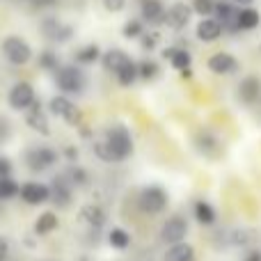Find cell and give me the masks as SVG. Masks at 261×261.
<instances>
[{
    "label": "cell",
    "instance_id": "cell-1",
    "mask_svg": "<svg viewBox=\"0 0 261 261\" xmlns=\"http://www.w3.org/2000/svg\"><path fill=\"white\" fill-rule=\"evenodd\" d=\"M103 144L108 147L110 156H113V163H122L133 153V138H130V130L124 126V124H113L108 126L103 138Z\"/></svg>",
    "mask_w": 261,
    "mask_h": 261
},
{
    "label": "cell",
    "instance_id": "cell-2",
    "mask_svg": "<svg viewBox=\"0 0 261 261\" xmlns=\"http://www.w3.org/2000/svg\"><path fill=\"white\" fill-rule=\"evenodd\" d=\"M138 206H140V211L147 213V216H158V213L165 211V206H167V193L161 186H147V188L140 190Z\"/></svg>",
    "mask_w": 261,
    "mask_h": 261
},
{
    "label": "cell",
    "instance_id": "cell-3",
    "mask_svg": "<svg viewBox=\"0 0 261 261\" xmlns=\"http://www.w3.org/2000/svg\"><path fill=\"white\" fill-rule=\"evenodd\" d=\"M55 85L64 92V94H81L85 90V76L78 67H60L55 71Z\"/></svg>",
    "mask_w": 261,
    "mask_h": 261
},
{
    "label": "cell",
    "instance_id": "cell-4",
    "mask_svg": "<svg viewBox=\"0 0 261 261\" xmlns=\"http://www.w3.org/2000/svg\"><path fill=\"white\" fill-rule=\"evenodd\" d=\"M3 53H5V58H7L12 64H16V67H23V64H28L32 60L30 44L16 35L5 37L3 39Z\"/></svg>",
    "mask_w": 261,
    "mask_h": 261
},
{
    "label": "cell",
    "instance_id": "cell-5",
    "mask_svg": "<svg viewBox=\"0 0 261 261\" xmlns=\"http://www.w3.org/2000/svg\"><path fill=\"white\" fill-rule=\"evenodd\" d=\"M48 110L53 115H58L60 119H64L69 126H81L83 124L81 108H78L73 101H69L67 96H53V99L48 101Z\"/></svg>",
    "mask_w": 261,
    "mask_h": 261
},
{
    "label": "cell",
    "instance_id": "cell-6",
    "mask_svg": "<svg viewBox=\"0 0 261 261\" xmlns=\"http://www.w3.org/2000/svg\"><path fill=\"white\" fill-rule=\"evenodd\" d=\"M58 156L60 153L50 147H32L25 151V165L30 172H44L58 163Z\"/></svg>",
    "mask_w": 261,
    "mask_h": 261
},
{
    "label": "cell",
    "instance_id": "cell-7",
    "mask_svg": "<svg viewBox=\"0 0 261 261\" xmlns=\"http://www.w3.org/2000/svg\"><path fill=\"white\" fill-rule=\"evenodd\" d=\"M7 101H9V108L12 110H28L37 101L35 99V87H32L30 83H25V81L16 83V85L9 90Z\"/></svg>",
    "mask_w": 261,
    "mask_h": 261
},
{
    "label": "cell",
    "instance_id": "cell-8",
    "mask_svg": "<svg viewBox=\"0 0 261 261\" xmlns=\"http://www.w3.org/2000/svg\"><path fill=\"white\" fill-rule=\"evenodd\" d=\"M18 195H21V199L25 204L37 206V204H44V202H48L50 199V186L39 184V181H28V184L21 186Z\"/></svg>",
    "mask_w": 261,
    "mask_h": 261
},
{
    "label": "cell",
    "instance_id": "cell-9",
    "mask_svg": "<svg viewBox=\"0 0 261 261\" xmlns=\"http://www.w3.org/2000/svg\"><path fill=\"white\" fill-rule=\"evenodd\" d=\"M188 236V220L184 216H172L170 220L163 225V231H161V239L165 241L167 245L172 243H179Z\"/></svg>",
    "mask_w": 261,
    "mask_h": 261
},
{
    "label": "cell",
    "instance_id": "cell-10",
    "mask_svg": "<svg viewBox=\"0 0 261 261\" xmlns=\"http://www.w3.org/2000/svg\"><path fill=\"white\" fill-rule=\"evenodd\" d=\"M41 32H44L46 39L58 41V44L69 41L73 37V28L67 25V23H62V21H58V18H53V16L41 21Z\"/></svg>",
    "mask_w": 261,
    "mask_h": 261
},
{
    "label": "cell",
    "instance_id": "cell-11",
    "mask_svg": "<svg viewBox=\"0 0 261 261\" xmlns=\"http://www.w3.org/2000/svg\"><path fill=\"white\" fill-rule=\"evenodd\" d=\"M190 16H193V7H190V5L174 3L165 12V25H170L172 30H184L190 23Z\"/></svg>",
    "mask_w": 261,
    "mask_h": 261
},
{
    "label": "cell",
    "instance_id": "cell-12",
    "mask_svg": "<svg viewBox=\"0 0 261 261\" xmlns=\"http://www.w3.org/2000/svg\"><path fill=\"white\" fill-rule=\"evenodd\" d=\"M213 14H216V18L220 21L222 32H239V23H236L239 9H236L231 3H227V0H220V3H216V7H213Z\"/></svg>",
    "mask_w": 261,
    "mask_h": 261
},
{
    "label": "cell",
    "instance_id": "cell-13",
    "mask_svg": "<svg viewBox=\"0 0 261 261\" xmlns=\"http://www.w3.org/2000/svg\"><path fill=\"white\" fill-rule=\"evenodd\" d=\"M71 190H73V184L67 179V174L55 176L53 186H50V199H53L55 206L58 208L69 206L71 204Z\"/></svg>",
    "mask_w": 261,
    "mask_h": 261
},
{
    "label": "cell",
    "instance_id": "cell-14",
    "mask_svg": "<svg viewBox=\"0 0 261 261\" xmlns=\"http://www.w3.org/2000/svg\"><path fill=\"white\" fill-rule=\"evenodd\" d=\"M206 67L211 69L213 73H218V76H227V73L239 71V60H236L231 53L220 50V53H213L211 58H208Z\"/></svg>",
    "mask_w": 261,
    "mask_h": 261
},
{
    "label": "cell",
    "instance_id": "cell-15",
    "mask_svg": "<svg viewBox=\"0 0 261 261\" xmlns=\"http://www.w3.org/2000/svg\"><path fill=\"white\" fill-rule=\"evenodd\" d=\"M165 5L161 0H140V14L149 25H163L165 23Z\"/></svg>",
    "mask_w": 261,
    "mask_h": 261
},
{
    "label": "cell",
    "instance_id": "cell-16",
    "mask_svg": "<svg viewBox=\"0 0 261 261\" xmlns=\"http://www.w3.org/2000/svg\"><path fill=\"white\" fill-rule=\"evenodd\" d=\"M23 113H25V124L32 130H37V133H41V135L50 133L48 119H46V113H44V108H41L39 101H35V103H32L28 110H23Z\"/></svg>",
    "mask_w": 261,
    "mask_h": 261
},
{
    "label": "cell",
    "instance_id": "cell-17",
    "mask_svg": "<svg viewBox=\"0 0 261 261\" xmlns=\"http://www.w3.org/2000/svg\"><path fill=\"white\" fill-rule=\"evenodd\" d=\"M239 99L245 106H254L261 101V78L257 76H248L241 81L239 85Z\"/></svg>",
    "mask_w": 261,
    "mask_h": 261
},
{
    "label": "cell",
    "instance_id": "cell-18",
    "mask_svg": "<svg viewBox=\"0 0 261 261\" xmlns=\"http://www.w3.org/2000/svg\"><path fill=\"white\" fill-rule=\"evenodd\" d=\"M78 218H81L83 225H87L90 229H101V227L106 225V211L99 206V204H85V206L81 208V213H78Z\"/></svg>",
    "mask_w": 261,
    "mask_h": 261
},
{
    "label": "cell",
    "instance_id": "cell-19",
    "mask_svg": "<svg viewBox=\"0 0 261 261\" xmlns=\"http://www.w3.org/2000/svg\"><path fill=\"white\" fill-rule=\"evenodd\" d=\"M195 32H197V39H202V41H216V39H220V35H222V25L218 18L204 16L202 21L197 23V30Z\"/></svg>",
    "mask_w": 261,
    "mask_h": 261
},
{
    "label": "cell",
    "instance_id": "cell-20",
    "mask_svg": "<svg viewBox=\"0 0 261 261\" xmlns=\"http://www.w3.org/2000/svg\"><path fill=\"white\" fill-rule=\"evenodd\" d=\"M163 261H195V250H193V245L179 241V243H172L167 248Z\"/></svg>",
    "mask_w": 261,
    "mask_h": 261
},
{
    "label": "cell",
    "instance_id": "cell-21",
    "mask_svg": "<svg viewBox=\"0 0 261 261\" xmlns=\"http://www.w3.org/2000/svg\"><path fill=\"white\" fill-rule=\"evenodd\" d=\"M101 60H103V67L108 69V71H113V73H117L124 64L130 62L128 55L124 53V50H119V48H110L108 53H103V58Z\"/></svg>",
    "mask_w": 261,
    "mask_h": 261
},
{
    "label": "cell",
    "instance_id": "cell-22",
    "mask_svg": "<svg viewBox=\"0 0 261 261\" xmlns=\"http://www.w3.org/2000/svg\"><path fill=\"white\" fill-rule=\"evenodd\" d=\"M163 55L170 60V64L176 69V71L190 69V62H193V58H190V53H188L186 48H167Z\"/></svg>",
    "mask_w": 261,
    "mask_h": 261
},
{
    "label": "cell",
    "instance_id": "cell-23",
    "mask_svg": "<svg viewBox=\"0 0 261 261\" xmlns=\"http://www.w3.org/2000/svg\"><path fill=\"white\" fill-rule=\"evenodd\" d=\"M236 23H239V30H254V28H259L261 16H259L257 9H252V7H243V9H239Z\"/></svg>",
    "mask_w": 261,
    "mask_h": 261
},
{
    "label": "cell",
    "instance_id": "cell-24",
    "mask_svg": "<svg viewBox=\"0 0 261 261\" xmlns=\"http://www.w3.org/2000/svg\"><path fill=\"white\" fill-rule=\"evenodd\" d=\"M53 229H58V216H55L53 211L41 213V216L37 218V222H35V234L37 236H46V234H50Z\"/></svg>",
    "mask_w": 261,
    "mask_h": 261
},
{
    "label": "cell",
    "instance_id": "cell-25",
    "mask_svg": "<svg viewBox=\"0 0 261 261\" xmlns=\"http://www.w3.org/2000/svg\"><path fill=\"white\" fill-rule=\"evenodd\" d=\"M108 243L113 245L115 250H126L130 245V236L126 229H122V227H113V229L108 231Z\"/></svg>",
    "mask_w": 261,
    "mask_h": 261
},
{
    "label": "cell",
    "instance_id": "cell-26",
    "mask_svg": "<svg viewBox=\"0 0 261 261\" xmlns=\"http://www.w3.org/2000/svg\"><path fill=\"white\" fill-rule=\"evenodd\" d=\"M195 218H197L202 225H213V222H216V208L208 202L199 199V202L195 204Z\"/></svg>",
    "mask_w": 261,
    "mask_h": 261
},
{
    "label": "cell",
    "instance_id": "cell-27",
    "mask_svg": "<svg viewBox=\"0 0 261 261\" xmlns=\"http://www.w3.org/2000/svg\"><path fill=\"white\" fill-rule=\"evenodd\" d=\"M99 58H101V50H99L96 44H87V46H83V48L76 50V62L78 64H94Z\"/></svg>",
    "mask_w": 261,
    "mask_h": 261
},
{
    "label": "cell",
    "instance_id": "cell-28",
    "mask_svg": "<svg viewBox=\"0 0 261 261\" xmlns=\"http://www.w3.org/2000/svg\"><path fill=\"white\" fill-rule=\"evenodd\" d=\"M117 81H119V85H124V87H128V85H133L135 81H138V64L130 60V62H126L122 69H119L117 73Z\"/></svg>",
    "mask_w": 261,
    "mask_h": 261
},
{
    "label": "cell",
    "instance_id": "cell-29",
    "mask_svg": "<svg viewBox=\"0 0 261 261\" xmlns=\"http://www.w3.org/2000/svg\"><path fill=\"white\" fill-rule=\"evenodd\" d=\"M195 147H197L202 153H213L218 149V138L211 133H202L195 138Z\"/></svg>",
    "mask_w": 261,
    "mask_h": 261
},
{
    "label": "cell",
    "instance_id": "cell-30",
    "mask_svg": "<svg viewBox=\"0 0 261 261\" xmlns=\"http://www.w3.org/2000/svg\"><path fill=\"white\" fill-rule=\"evenodd\" d=\"M18 190H21V186H18L16 181L12 179V176H3V179H0V199L16 197Z\"/></svg>",
    "mask_w": 261,
    "mask_h": 261
},
{
    "label": "cell",
    "instance_id": "cell-31",
    "mask_svg": "<svg viewBox=\"0 0 261 261\" xmlns=\"http://www.w3.org/2000/svg\"><path fill=\"white\" fill-rule=\"evenodd\" d=\"M39 67L44 69V71H58L60 69L58 55H55L53 50H44V53H39Z\"/></svg>",
    "mask_w": 261,
    "mask_h": 261
},
{
    "label": "cell",
    "instance_id": "cell-32",
    "mask_svg": "<svg viewBox=\"0 0 261 261\" xmlns=\"http://www.w3.org/2000/svg\"><path fill=\"white\" fill-rule=\"evenodd\" d=\"M156 76H158L156 62H140L138 64V78H142V81H153Z\"/></svg>",
    "mask_w": 261,
    "mask_h": 261
},
{
    "label": "cell",
    "instance_id": "cell-33",
    "mask_svg": "<svg viewBox=\"0 0 261 261\" xmlns=\"http://www.w3.org/2000/svg\"><path fill=\"white\" fill-rule=\"evenodd\" d=\"M213 7H216V0H193V12H197L199 16L213 14Z\"/></svg>",
    "mask_w": 261,
    "mask_h": 261
},
{
    "label": "cell",
    "instance_id": "cell-34",
    "mask_svg": "<svg viewBox=\"0 0 261 261\" xmlns=\"http://www.w3.org/2000/svg\"><path fill=\"white\" fill-rule=\"evenodd\" d=\"M122 32H124V37H126V39H138V37L144 32V28H142V23L133 18V21H128L126 25H124Z\"/></svg>",
    "mask_w": 261,
    "mask_h": 261
},
{
    "label": "cell",
    "instance_id": "cell-35",
    "mask_svg": "<svg viewBox=\"0 0 261 261\" xmlns=\"http://www.w3.org/2000/svg\"><path fill=\"white\" fill-rule=\"evenodd\" d=\"M67 179L71 181L73 186H83V184H87V172L83 170V167H69Z\"/></svg>",
    "mask_w": 261,
    "mask_h": 261
},
{
    "label": "cell",
    "instance_id": "cell-36",
    "mask_svg": "<svg viewBox=\"0 0 261 261\" xmlns=\"http://www.w3.org/2000/svg\"><path fill=\"white\" fill-rule=\"evenodd\" d=\"M140 39H142V48L144 50H153L156 48V44L161 41V35H158V32H142Z\"/></svg>",
    "mask_w": 261,
    "mask_h": 261
},
{
    "label": "cell",
    "instance_id": "cell-37",
    "mask_svg": "<svg viewBox=\"0 0 261 261\" xmlns=\"http://www.w3.org/2000/svg\"><path fill=\"white\" fill-rule=\"evenodd\" d=\"M103 7L108 12H122L126 7V0H103Z\"/></svg>",
    "mask_w": 261,
    "mask_h": 261
},
{
    "label": "cell",
    "instance_id": "cell-38",
    "mask_svg": "<svg viewBox=\"0 0 261 261\" xmlns=\"http://www.w3.org/2000/svg\"><path fill=\"white\" fill-rule=\"evenodd\" d=\"M9 174H12V163H9L7 158L0 156V179H3V176H9Z\"/></svg>",
    "mask_w": 261,
    "mask_h": 261
},
{
    "label": "cell",
    "instance_id": "cell-39",
    "mask_svg": "<svg viewBox=\"0 0 261 261\" xmlns=\"http://www.w3.org/2000/svg\"><path fill=\"white\" fill-rule=\"evenodd\" d=\"M30 5L37 9H46V7H55L58 0H30Z\"/></svg>",
    "mask_w": 261,
    "mask_h": 261
},
{
    "label": "cell",
    "instance_id": "cell-40",
    "mask_svg": "<svg viewBox=\"0 0 261 261\" xmlns=\"http://www.w3.org/2000/svg\"><path fill=\"white\" fill-rule=\"evenodd\" d=\"M9 254V241L5 236H0V261H5Z\"/></svg>",
    "mask_w": 261,
    "mask_h": 261
},
{
    "label": "cell",
    "instance_id": "cell-41",
    "mask_svg": "<svg viewBox=\"0 0 261 261\" xmlns=\"http://www.w3.org/2000/svg\"><path fill=\"white\" fill-rule=\"evenodd\" d=\"M7 130H9V128H7V124H5L3 119H0V140H5V135H7Z\"/></svg>",
    "mask_w": 261,
    "mask_h": 261
},
{
    "label": "cell",
    "instance_id": "cell-42",
    "mask_svg": "<svg viewBox=\"0 0 261 261\" xmlns=\"http://www.w3.org/2000/svg\"><path fill=\"white\" fill-rule=\"evenodd\" d=\"M76 156H78V149L67 147V158H71V161H73V158H76Z\"/></svg>",
    "mask_w": 261,
    "mask_h": 261
},
{
    "label": "cell",
    "instance_id": "cell-43",
    "mask_svg": "<svg viewBox=\"0 0 261 261\" xmlns=\"http://www.w3.org/2000/svg\"><path fill=\"white\" fill-rule=\"evenodd\" d=\"M245 261H261V254L259 252H252V254H248V259Z\"/></svg>",
    "mask_w": 261,
    "mask_h": 261
},
{
    "label": "cell",
    "instance_id": "cell-44",
    "mask_svg": "<svg viewBox=\"0 0 261 261\" xmlns=\"http://www.w3.org/2000/svg\"><path fill=\"white\" fill-rule=\"evenodd\" d=\"M234 3H236V5H250L252 0H234Z\"/></svg>",
    "mask_w": 261,
    "mask_h": 261
},
{
    "label": "cell",
    "instance_id": "cell-45",
    "mask_svg": "<svg viewBox=\"0 0 261 261\" xmlns=\"http://www.w3.org/2000/svg\"><path fill=\"white\" fill-rule=\"evenodd\" d=\"M76 261H94V259H90V257H78Z\"/></svg>",
    "mask_w": 261,
    "mask_h": 261
}]
</instances>
